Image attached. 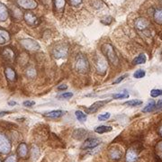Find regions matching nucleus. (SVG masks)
<instances>
[{"mask_svg": "<svg viewBox=\"0 0 162 162\" xmlns=\"http://www.w3.org/2000/svg\"><path fill=\"white\" fill-rule=\"evenodd\" d=\"M101 51L111 64L117 66L119 64V59H118L117 55L114 50V47L110 43H104V44L102 45Z\"/></svg>", "mask_w": 162, "mask_h": 162, "instance_id": "1", "label": "nucleus"}, {"mask_svg": "<svg viewBox=\"0 0 162 162\" xmlns=\"http://www.w3.org/2000/svg\"><path fill=\"white\" fill-rule=\"evenodd\" d=\"M75 68L78 73L87 74L89 72L90 69V65L88 59L83 56V55H78L76 57V61H75Z\"/></svg>", "mask_w": 162, "mask_h": 162, "instance_id": "2", "label": "nucleus"}, {"mask_svg": "<svg viewBox=\"0 0 162 162\" xmlns=\"http://www.w3.org/2000/svg\"><path fill=\"white\" fill-rule=\"evenodd\" d=\"M68 53V46L66 43H58L52 50V55L55 59H64Z\"/></svg>", "mask_w": 162, "mask_h": 162, "instance_id": "3", "label": "nucleus"}, {"mask_svg": "<svg viewBox=\"0 0 162 162\" xmlns=\"http://www.w3.org/2000/svg\"><path fill=\"white\" fill-rule=\"evenodd\" d=\"M107 68H108V63H107L106 59L104 58V56H96V72L99 75H101V76H104V75H105L106 71H107Z\"/></svg>", "mask_w": 162, "mask_h": 162, "instance_id": "4", "label": "nucleus"}, {"mask_svg": "<svg viewBox=\"0 0 162 162\" xmlns=\"http://www.w3.org/2000/svg\"><path fill=\"white\" fill-rule=\"evenodd\" d=\"M12 149L11 142L4 133H0V153L8 154Z\"/></svg>", "mask_w": 162, "mask_h": 162, "instance_id": "5", "label": "nucleus"}, {"mask_svg": "<svg viewBox=\"0 0 162 162\" xmlns=\"http://www.w3.org/2000/svg\"><path fill=\"white\" fill-rule=\"evenodd\" d=\"M19 43L23 48L27 51H38L41 49L40 44L35 40H33V39H23Z\"/></svg>", "mask_w": 162, "mask_h": 162, "instance_id": "6", "label": "nucleus"}, {"mask_svg": "<svg viewBox=\"0 0 162 162\" xmlns=\"http://www.w3.org/2000/svg\"><path fill=\"white\" fill-rule=\"evenodd\" d=\"M1 56L2 58L7 60V61H9V62H13L15 61V52H14V50L10 47H6V48H3V50L1 51Z\"/></svg>", "mask_w": 162, "mask_h": 162, "instance_id": "7", "label": "nucleus"}, {"mask_svg": "<svg viewBox=\"0 0 162 162\" xmlns=\"http://www.w3.org/2000/svg\"><path fill=\"white\" fill-rule=\"evenodd\" d=\"M101 144V140L97 138H89L88 140H85V142L82 144L81 149L85 150V149H95L97 146H99Z\"/></svg>", "mask_w": 162, "mask_h": 162, "instance_id": "8", "label": "nucleus"}, {"mask_svg": "<svg viewBox=\"0 0 162 162\" xmlns=\"http://www.w3.org/2000/svg\"><path fill=\"white\" fill-rule=\"evenodd\" d=\"M15 2L20 8L26 10H33L37 8V2L35 0H15Z\"/></svg>", "mask_w": 162, "mask_h": 162, "instance_id": "9", "label": "nucleus"}, {"mask_svg": "<svg viewBox=\"0 0 162 162\" xmlns=\"http://www.w3.org/2000/svg\"><path fill=\"white\" fill-rule=\"evenodd\" d=\"M23 18L26 23L30 26H36L37 24H39V19L37 18L35 15H33L31 12H27L23 15Z\"/></svg>", "mask_w": 162, "mask_h": 162, "instance_id": "10", "label": "nucleus"}, {"mask_svg": "<svg viewBox=\"0 0 162 162\" xmlns=\"http://www.w3.org/2000/svg\"><path fill=\"white\" fill-rule=\"evenodd\" d=\"M111 101V99L109 100H101V101H97L96 103H94L89 108H86L85 111L89 114H93V113H96V111L98 110L99 108L103 107L104 104H106L107 103H109Z\"/></svg>", "mask_w": 162, "mask_h": 162, "instance_id": "11", "label": "nucleus"}, {"mask_svg": "<svg viewBox=\"0 0 162 162\" xmlns=\"http://www.w3.org/2000/svg\"><path fill=\"white\" fill-rule=\"evenodd\" d=\"M149 26V22L144 17H139L135 21V27L139 31H144L148 29Z\"/></svg>", "mask_w": 162, "mask_h": 162, "instance_id": "12", "label": "nucleus"}, {"mask_svg": "<svg viewBox=\"0 0 162 162\" xmlns=\"http://www.w3.org/2000/svg\"><path fill=\"white\" fill-rule=\"evenodd\" d=\"M108 156L112 160H119L123 157V151L118 148H114L109 150Z\"/></svg>", "mask_w": 162, "mask_h": 162, "instance_id": "13", "label": "nucleus"}, {"mask_svg": "<svg viewBox=\"0 0 162 162\" xmlns=\"http://www.w3.org/2000/svg\"><path fill=\"white\" fill-rule=\"evenodd\" d=\"M5 75H6V78H8V80H9L10 82H15L16 80V78H17L16 72H15V69L11 67H6Z\"/></svg>", "mask_w": 162, "mask_h": 162, "instance_id": "14", "label": "nucleus"}, {"mask_svg": "<svg viewBox=\"0 0 162 162\" xmlns=\"http://www.w3.org/2000/svg\"><path fill=\"white\" fill-rule=\"evenodd\" d=\"M126 162H136L138 160V153L135 149H129L125 154Z\"/></svg>", "mask_w": 162, "mask_h": 162, "instance_id": "15", "label": "nucleus"}, {"mask_svg": "<svg viewBox=\"0 0 162 162\" xmlns=\"http://www.w3.org/2000/svg\"><path fill=\"white\" fill-rule=\"evenodd\" d=\"M27 154H28V147L27 145L24 143V142H22L18 145L17 147V155L22 158V159H25L27 157Z\"/></svg>", "mask_w": 162, "mask_h": 162, "instance_id": "16", "label": "nucleus"}, {"mask_svg": "<svg viewBox=\"0 0 162 162\" xmlns=\"http://www.w3.org/2000/svg\"><path fill=\"white\" fill-rule=\"evenodd\" d=\"M10 34L8 31H6L5 29H2L0 27V44H6L10 42Z\"/></svg>", "mask_w": 162, "mask_h": 162, "instance_id": "17", "label": "nucleus"}, {"mask_svg": "<svg viewBox=\"0 0 162 162\" xmlns=\"http://www.w3.org/2000/svg\"><path fill=\"white\" fill-rule=\"evenodd\" d=\"M65 114L64 111L61 110H53L51 111V112H47V113H44L43 115L46 116V117L49 118H53V119H56V118H59L61 116H63Z\"/></svg>", "mask_w": 162, "mask_h": 162, "instance_id": "18", "label": "nucleus"}, {"mask_svg": "<svg viewBox=\"0 0 162 162\" xmlns=\"http://www.w3.org/2000/svg\"><path fill=\"white\" fill-rule=\"evenodd\" d=\"M8 15H9V12H8V8L3 3H0V22L6 21L8 18Z\"/></svg>", "mask_w": 162, "mask_h": 162, "instance_id": "19", "label": "nucleus"}, {"mask_svg": "<svg viewBox=\"0 0 162 162\" xmlns=\"http://www.w3.org/2000/svg\"><path fill=\"white\" fill-rule=\"evenodd\" d=\"M65 0H54V7L58 13H62L65 8Z\"/></svg>", "mask_w": 162, "mask_h": 162, "instance_id": "20", "label": "nucleus"}, {"mask_svg": "<svg viewBox=\"0 0 162 162\" xmlns=\"http://www.w3.org/2000/svg\"><path fill=\"white\" fill-rule=\"evenodd\" d=\"M87 134V131H85L84 129H78V130H75L73 133V137L76 140H83L85 138Z\"/></svg>", "mask_w": 162, "mask_h": 162, "instance_id": "21", "label": "nucleus"}, {"mask_svg": "<svg viewBox=\"0 0 162 162\" xmlns=\"http://www.w3.org/2000/svg\"><path fill=\"white\" fill-rule=\"evenodd\" d=\"M113 130V128L111 126H106V125H100L97 126L95 128V132L96 133H99V134H103L105 133H109Z\"/></svg>", "mask_w": 162, "mask_h": 162, "instance_id": "22", "label": "nucleus"}, {"mask_svg": "<svg viewBox=\"0 0 162 162\" xmlns=\"http://www.w3.org/2000/svg\"><path fill=\"white\" fill-rule=\"evenodd\" d=\"M146 60H147L146 55H145V54H140L139 56H137L135 59H133V63L134 65H139V64H143V63H145Z\"/></svg>", "mask_w": 162, "mask_h": 162, "instance_id": "23", "label": "nucleus"}, {"mask_svg": "<svg viewBox=\"0 0 162 162\" xmlns=\"http://www.w3.org/2000/svg\"><path fill=\"white\" fill-rule=\"evenodd\" d=\"M156 108V104H155L154 100H150L149 101V103L146 104V106L142 109L143 113H149V112H152Z\"/></svg>", "mask_w": 162, "mask_h": 162, "instance_id": "24", "label": "nucleus"}, {"mask_svg": "<svg viewBox=\"0 0 162 162\" xmlns=\"http://www.w3.org/2000/svg\"><path fill=\"white\" fill-rule=\"evenodd\" d=\"M155 22L159 24H162V8H159L154 12Z\"/></svg>", "mask_w": 162, "mask_h": 162, "instance_id": "25", "label": "nucleus"}, {"mask_svg": "<svg viewBox=\"0 0 162 162\" xmlns=\"http://www.w3.org/2000/svg\"><path fill=\"white\" fill-rule=\"evenodd\" d=\"M75 115H76L77 119H78V121H80L81 123H84V122L87 121V115H86L82 111H76V112H75Z\"/></svg>", "mask_w": 162, "mask_h": 162, "instance_id": "26", "label": "nucleus"}, {"mask_svg": "<svg viewBox=\"0 0 162 162\" xmlns=\"http://www.w3.org/2000/svg\"><path fill=\"white\" fill-rule=\"evenodd\" d=\"M155 151H156L157 157H158L159 159H162V140H160L159 142H158V144L156 145V147H155Z\"/></svg>", "mask_w": 162, "mask_h": 162, "instance_id": "27", "label": "nucleus"}, {"mask_svg": "<svg viewBox=\"0 0 162 162\" xmlns=\"http://www.w3.org/2000/svg\"><path fill=\"white\" fill-rule=\"evenodd\" d=\"M113 98L114 99H123V98H128L129 97V94L127 91H123L121 93H117V94H114L113 95Z\"/></svg>", "mask_w": 162, "mask_h": 162, "instance_id": "28", "label": "nucleus"}, {"mask_svg": "<svg viewBox=\"0 0 162 162\" xmlns=\"http://www.w3.org/2000/svg\"><path fill=\"white\" fill-rule=\"evenodd\" d=\"M124 105H128V106H138L142 104V101L138 100V99H133V100H130V101H127L124 104Z\"/></svg>", "mask_w": 162, "mask_h": 162, "instance_id": "29", "label": "nucleus"}, {"mask_svg": "<svg viewBox=\"0 0 162 162\" xmlns=\"http://www.w3.org/2000/svg\"><path fill=\"white\" fill-rule=\"evenodd\" d=\"M26 75L30 78H33L36 76V69L33 67H30L26 70Z\"/></svg>", "mask_w": 162, "mask_h": 162, "instance_id": "30", "label": "nucleus"}, {"mask_svg": "<svg viewBox=\"0 0 162 162\" xmlns=\"http://www.w3.org/2000/svg\"><path fill=\"white\" fill-rule=\"evenodd\" d=\"M145 71L144 70H142V69H138V70H136L134 74H133V77L135 78H144L145 77Z\"/></svg>", "mask_w": 162, "mask_h": 162, "instance_id": "31", "label": "nucleus"}, {"mask_svg": "<svg viewBox=\"0 0 162 162\" xmlns=\"http://www.w3.org/2000/svg\"><path fill=\"white\" fill-rule=\"evenodd\" d=\"M150 96L152 97H158L162 96V89H152L150 91Z\"/></svg>", "mask_w": 162, "mask_h": 162, "instance_id": "32", "label": "nucleus"}, {"mask_svg": "<svg viewBox=\"0 0 162 162\" xmlns=\"http://www.w3.org/2000/svg\"><path fill=\"white\" fill-rule=\"evenodd\" d=\"M72 96H73V94H72V93H70V92H65V93L59 95V96H58V98H59V99H68V98H70V97H72Z\"/></svg>", "mask_w": 162, "mask_h": 162, "instance_id": "33", "label": "nucleus"}, {"mask_svg": "<svg viewBox=\"0 0 162 162\" xmlns=\"http://www.w3.org/2000/svg\"><path fill=\"white\" fill-rule=\"evenodd\" d=\"M110 116V113H105V114H100V115L98 116V120H99V121H105V120L109 119Z\"/></svg>", "mask_w": 162, "mask_h": 162, "instance_id": "34", "label": "nucleus"}, {"mask_svg": "<svg viewBox=\"0 0 162 162\" xmlns=\"http://www.w3.org/2000/svg\"><path fill=\"white\" fill-rule=\"evenodd\" d=\"M36 152L38 153V152H40V150H39V149L37 147H35V146H33V149H32V156L33 157V159H34V157H35V159H36L37 158L39 157V154H36Z\"/></svg>", "mask_w": 162, "mask_h": 162, "instance_id": "35", "label": "nucleus"}, {"mask_svg": "<svg viewBox=\"0 0 162 162\" xmlns=\"http://www.w3.org/2000/svg\"><path fill=\"white\" fill-rule=\"evenodd\" d=\"M5 162H17L16 156H15V155H11V156H9V157H8V158L6 159Z\"/></svg>", "mask_w": 162, "mask_h": 162, "instance_id": "36", "label": "nucleus"}, {"mask_svg": "<svg viewBox=\"0 0 162 162\" xmlns=\"http://www.w3.org/2000/svg\"><path fill=\"white\" fill-rule=\"evenodd\" d=\"M68 2H69V4H70L71 6H73V7H78V6L80 5L82 0H68Z\"/></svg>", "mask_w": 162, "mask_h": 162, "instance_id": "37", "label": "nucleus"}, {"mask_svg": "<svg viewBox=\"0 0 162 162\" xmlns=\"http://www.w3.org/2000/svg\"><path fill=\"white\" fill-rule=\"evenodd\" d=\"M113 21V18L111 17V16H107V17H104L102 19V21L101 22L104 23V24H110Z\"/></svg>", "mask_w": 162, "mask_h": 162, "instance_id": "38", "label": "nucleus"}, {"mask_svg": "<svg viewBox=\"0 0 162 162\" xmlns=\"http://www.w3.org/2000/svg\"><path fill=\"white\" fill-rule=\"evenodd\" d=\"M23 104L25 106V107H32V106H33L35 103H34V101H29V100H27V101H24Z\"/></svg>", "mask_w": 162, "mask_h": 162, "instance_id": "39", "label": "nucleus"}, {"mask_svg": "<svg viewBox=\"0 0 162 162\" xmlns=\"http://www.w3.org/2000/svg\"><path fill=\"white\" fill-rule=\"evenodd\" d=\"M126 77H127V75H123V76H121V77H119V78H118L117 79H116V80H115V81H114V84H118V83H120L121 81L124 80V79Z\"/></svg>", "mask_w": 162, "mask_h": 162, "instance_id": "40", "label": "nucleus"}, {"mask_svg": "<svg viewBox=\"0 0 162 162\" xmlns=\"http://www.w3.org/2000/svg\"><path fill=\"white\" fill-rule=\"evenodd\" d=\"M156 108L158 109V110H159V109H162V100H159L158 104H157V106H156Z\"/></svg>", "mask_w": 162, "mask_h": 162, "instance_id": "41", "label": "nucleus"}, {"mask_svg": "<svg viewBox=\"0 0 162 162\" xmlns=\"http://www.w3.org/2000/svg\"><path fill=\"white\" fill-rule=\"evenodd\" d=\"M8 114H10L9 111H3V112H0V117H3V116Z\"/></svg>", "mask_w": 162, "mask_h": 162, "instance_id": "42", "label": "nucleus"}, {"mask_svg": "<svg viewBox=\"0 0 162 162\" xmlns=\"http://www.w3.org/2000/svg\"><path fill=\"white\" fill-rule=\"evenodd\" d=\"M67 89H68V86L67 85H60V86L58 87L59 90H66Z\"/></svg>", "mask_w": 162, "mask_h": 162, "instance_id": "43", "label": "nucleus"}, {"mask_svg": "<svg viewBox=\"0 0 162 162\" xmlns=\"http://www.w3.org/2000/svg\"><path fill=\"white\" fill-rule=\"evenodd\" d=\"M8 104H9V105H15L16 103H15V101H9V102H8Z\"/></svg>", "mask_w": 162, "mask_h": 162, "instance_id": "44", "label": "nucleus"}, {"mask_svg": "<svg viewBox=\"0 0 162 162\" xmlns=\"http://www.w3.org/2000/svg\"><path fill=\"white\" fill-rule=\"evenodd\" d=\"M159 134L162 136V126H161V128L159 129Z\"/></svg>", "mask_w": 162, "mask_h": 162, "instance_id": "45", "label": "nucleus"}, {"mask_svg": "<svg viewBox=\"0 0 162 162\" xmlns=\"http://www.w3.org/2000/svg\"><path fill=\"white\" fill-rule=\"evenodd\" d=\"M160 2H161V5H162V0H160Z\"/></svg>", "mask_w": 162, "mask_h": 162, "instance_id": "46", "label": "nucleus"}, {"mask_svg": "<svg viewBox=\"0 0 162 162\" xmlns=\"http://www.w3.org/2000/svg\"><path fill=\"white\" fill-rule=\"evenodd\" d=\"M0 162H2V161H1V159H0Z\"/></svg>", "mask_w": 162, "mask_h": 162, "instance_id": "47", "label": "nucleus"}]
</instances>
